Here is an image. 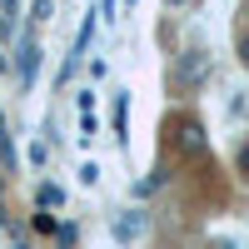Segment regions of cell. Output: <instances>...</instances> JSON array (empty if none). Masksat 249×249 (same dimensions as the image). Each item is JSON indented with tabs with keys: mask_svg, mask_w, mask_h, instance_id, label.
<instances>
[{
	"mask_svg": "<svg viewBox=\"0 0 249 249\" xmlns=\"http://www.w3.org/2000/svg\"><path fill=\"white\" fill-rule=\"evenodd\" d=\"M15 249H30V244H15Z\"/></svg>",
	"mask_w": 249,
	"mask_h": 249,
	"instance_id": "cell-13",
	"label": "cell"
},
{
	"mask_svg": "<svg viewBox=\"0 0 249 249\" xmlns=\"http://www.w3.org/2000/svg\"><path fill=\"white\" fill-rule=\"evenodd\" d=\"M50 15H55V0H30V20L35 25H45Z\"/></svg>",
	"mask_w": 249,
	"mask_h": 249,
	"instance_id": "cell-6",
	"label": "cell"
},
{
	"mask_svg": "<svg viewBox=\"0 0 249 249\" xmlns=\"http://www.w3.org/2000/svg\"><path fill=\"white\" fill-rule=\"evenodd\" d=\"M95 179H100V164H95V160L80 164V184H95Z\"/></svg>",
	"mask_w": 249,
	"mask_h": 249,
	"instance_id": "cell-9",
	"label": "cell"
},
{
	"mask_svg": "<svg viewBox=\"0 0 249 249\" xmlns=\"http://www.w3.org/2000/svg\"><path fill=\"white\" fill-rule=\"evenodd\" d=\"M175 144H179V155H204V144H210V140H204V130H199L195 120H184L179 135H175Z\"/></svg>",
	"mask_w": 249,
	"mask_h": 249,
	"instance_id": "cell-3",
	"label": "cell"
},
{
	"mask_svg": "<svg viewBox=\"0 0 249 249\" xmlns=\"http://www.w3.org/2000/svg\"><path fill=\"white\" fill-rule=\"evenodd\" d=\"M124 120H130V95L115 100V135H120V140H124Z\"/></svg>",
	"mask_w": 249,
	"mask_h": 249,
	"instance_id": "cell-7",
	"label": "cell"
},
{
	"mask_svg": "<svg viewBox=\"0 0 249 249\" xmlns=\"http://www.w3.org/2000/svg\"><path fill=\"white\" fill-rule=\"evenodd\" d=\"M35 230L40 234H60V224H55V214L45 210V204H40V214H35Z\"/></svg>",
	"mask_w": 249,
	"mask_h": 249,
	"instance_id": "cell-8",
	"label": "cell"
},
{
	"mask_svg": "<svg viewBox=\"0 0 249 249\" xmlns=\"http://www.w3.org/2000/svg\"><path fill=\"white\" fill-rule=\"evenodd\" d=\"M0 140H5V115H0Z\"/></svg>",
	"mask_w": 249,
	"mask_h": 249,
	"instance_id": "cell-11",
	"label": "cell"
},
{
	"mask_svg": "<svg viewBox=\"0 0 249 249\" xmlns=\"http://www.w3.org/2000/svg\"><path fill=\"white\" fill-rule=\"evenodd\" d=\"M40 55H45V50H40L35 40H25V45H20V60H15V75H20V85H30V80H35V70H40Z\"/></svg>",
	"mask_w": 249,
	"mask_h": 249,
	"instance_id": "cell-2",
	"label": "cell"
},
{
	"mask_svg": "<svg viewBox=\"0 0 249 249\" xmlns=\"http://www.w3.org/2000/svg\"><path fill=\"white\" fill-rule=\"evenodd\" d=\"M175 5H179V0H175Z\"/></svg>",
	"mask_w": 249,
	"mask_h": 249,
	"instance_id": "cell-15",
	"label": "cell"
},
{
	"mask_svg": "<svg viewBox=\"0 0 249 249\" xmlns=\"http://www.w3.org/2000/svg\"><path fill=\"white\" fill-rule=\"evenodd\" d=\"M40 204H45V210H60V204H65V190H60V184H40V195H35Z\"/></svg>",
	"mask_w": 249,
	"mask_h": 249,
	"instance_id": "cell-5",
	"label": "cell"
},
{
	"mask_svg": "<svg viewBox=\"0 0 249 249\" xmlns=\"http://www.w3.org/2000/svg\"><path fill=\"white\" fill-rule=\"evenodd\" d=\"M60 249H70V244H60Z\"/></svg>",
	"mask_w": 249,
	"mask_h": 249,
	"instance_id": "cell-14",
	"label": "cell"
},
{
	"mask_svg": "<svg viewBox=\"0 0 249 249\" xmlns=\"http://www.w3.org/2000/svg\"><path fill=\"white\" fill-rule=\"evenodd\" d=\"M0 230H5V210H0Z\"/></svg>",
	"mask_w": 249,
	"mask_h": 249,
	"instance_id": "cell-12",
	"label": "cell"
},
{
	"mask_svg": "<svg viewBox=\"0 0 249 249\" xmlns=\"http://www.w3.org/2000/svg\"><path fill=\"white\" fill-rule=\"evenodd\" d=\"M140 230H144V214H135V210H130V214H120V219H115V239H135Z\"/></svg>",
	"mask_w": 249,
	"mask_h": 249,
	"instance_id": "cell-4",
	"label": "cell"
},
{
	"mask_svg": "<svg viewBox=\"0 0 249 249\" xmlns=\"http://www.w3.org/2000/svg\"><path fill=\"white\" fill-rule=\"evenodd\" d=\"M239 175L249 179V144H239Z\"/></svg>",
	"mask_w": 249,
	"mask_h": 249,
	"instance_id": "cell-10",
	"label": "cell"
},
{
	"mask_svg": "<svg viewBox=\"0 0 249 249\" xmlns=\"http://www.w3.org/2000/svg\"><path fill=\"white\" fill-rule=\"evenodd\" d=\"M204 75H210V55H204V50H184L179 65H175V85L195 90V85H204Z\"/></svg>",
	"mask_w": 249,
	"mask_h": 249,
	"instance_id": "cell-1",
	"label": "cell"
}]
</instances>
